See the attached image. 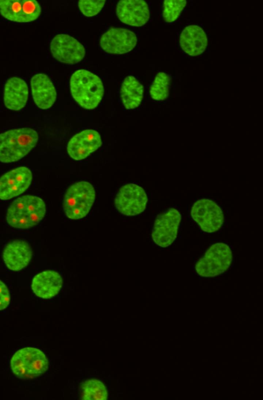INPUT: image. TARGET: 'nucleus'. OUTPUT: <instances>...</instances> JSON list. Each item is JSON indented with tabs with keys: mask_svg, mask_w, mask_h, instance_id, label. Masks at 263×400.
<instances>
[{
	"mask_svg": "<svg viewBox=\"0 0 263 400\" xmlns=\"http://www.w3.org/2000/svg\"><path fill=\"white\" fill-rule=\"evenodd\" d=\"M171 79L164 72H159L156 75L149 90L151 98L158 101L166 99L170 94Z\"/></svg>",
	"mask_w": 263,
	"mask_h": 400,
	"instance_id": "5701e85b",
	"label": "nucleus"
},
{
	"mask_svg": "<svg viewBox=\"0 0 263 400\" xmlns=\"http://www.w3.org/2000/svg\"><path fill=\"white\" fill-rule=\"evenodd\" d=\"M33 178L31 170L26 166L12 169L0 177V200H7L24 193Z\"/></svg>",
	"mask_w": 263,
	"mask_h": 400,
	"instance_id": "9b49d317",
	"label": "nucleus"
},
{
	"mask_svg": "<svg viewBox=\"0 0 263 400\" xmlns=\"http://www.w3.org/2000/svg\"><path fill=\"white\" fill-rule=\"evenodd\" d=\"M185 0H166L163 2L162 16L167 23L175 21L186 5Z\"/></svg>",
	"mask_w": 263,
	"mask_h": 400,
	"instance_id": "b1692460",
	"label": "nucleus"
},
{
	"mask_svg": "<svg viewBox=\"0 0 263 400\" xmlns=\"http://www.w3.org/2000/svg\"><path fill=\"white\" fill-rule=\"evenodd\" d=\"M48 365L44 352L32 347L17 350L10 360L11 371L22 379H32L42 375L47 370Z\"/></svg>",
	"mask_w": 263,
	"mask_h": 400,
	"instance_id": "39448f33",
	"label": "nucleus"
},
{
	"mask_svg": "<svg viewBox=\"0 0 263 400\" xmlns=\"http://www.w3.org/2000/svg\"><path fill=\"white\" fill-rule=\"evenodd\" d=\"M148 198L144 189L134 183H127L119 189L115 205L122 214L133 216L142 213L146 208Z\"/></svg>",
	"mask_w": 263,
	"mask_h": 400,
	"instance_id": "0eeeda50",
	"label": "nucleus"
},
{
	"mask_svg": "<svg viewBox=\"0 0 263 400\" xmlns=\"http://www.w3.org/2000/svg\"><path fill=\"white\" fill-rule=\"evenodd\" d=\"M181 220V214L175 208H170L158 215L152 232L154 242L161 247L172 244L177 236Z\"/></svg>",
	"mask_w": 263,
	"mask_h": 400,
	"instance_id": "1a4fd4ad",
	"label": "nucleus"
},
{
	"mask_svg": "<svg viewBox=\"0 0 263 400\" xmlns=\"http://www.w3.org/2000/svg\"><path fill=\"white\" fill-rule=\"evenodd\" d=\"M102 144L99 132L87 129L74 135L69 141L67 151L73 160H82L97 150Z\"/></svg>",
	"mask_w": 263,
	"mask_h": 400,
	"instance_id": "4468645a",
	"label": "nucleus"
},
{
	"mask_svg": "<svg viewBox=\"0 0 263 400\" xmlns=\"http://www.w3.org/2000/svg\"><path fill=\"white\" fill-rule=\"evenodd\" d=\"M30 85L34 102L39 108L47 109L54 104L57 91L47 75L42 73L34 74L31 79Z\"/></svg>",
	"mask_w": 263,
	"mask_h": 400,
	"instance_id": "f3484780",
	"label": "nucleus"
},
{
	"mask_svg": "<svg viewBox=\"0 0 263 400\" xmlns=\"http://www.w3.org/2000/svg\"><path fill=\"white\" fill-rule=\"evenodd\" d=\"M71 94L82 108L91 110L101 102L104 87L100 78L92 72L83 69L74 71L70 79Z\"/></svg>",
	"mask_w": 263,
	"mask_h": 400,
	"instance_id": "7ed1b4c3",
	"label": "nucleus"
},
{
	"mask_svg": "<svg viewBox=\"0 0 263 400\" xmlns=\"http://www.w3.org/2000/svg\"><path fill=\"white\" fill-rule=\"evenodd\" d=\"M233 259L229 246L223 243L212 244L195 264V271L200 276L212 277L218 276L230 266Z\"/></svg>",
	"mask_w": 263,
	"mask_h": 400,
	"instance_id": "423d86ee",
	"label": "nucleus"
},
{
	"mask_svg": "<svg viewBox=\"0 0 263 400\" xmlns=\"http://www.w3.org/2000/svg\"><path fill=\"white\" fill-rule=\"evenodd\" d=\"M39 135L29 127L14 128L0 134V162L17 161L35 146Z\"/></svg>",
	"mask_w": 263,
	"mask_h": 400,
	"instance_id": "f03ea898",
	"label": "nucleus"
},
{
	"mask_svg": "<svg viewBox=\"0 0 263 400\" xmlns=\"http://www.w3.org/2000/svg\"><path fill=\"white\" fill-rule=\"evenodd\" d=\"M10 294L5 283L0 280V311L5 309L9 304Z\"/></svg>",
	"mask_w": 263,
	"mask_h": 400,
	"instance_id": "a878e982",
	"label": "nucleus"
},
{
	"mask_svg": "<svg viewBox=\"0 0 263 400\" xmlns=\"http://www.w3.org/2000/svg\"><path fill=\"white\" fill-rule=\"evenodd\" d=\"M46 212L45 203L40 197L26 195L14 200L8 207L6 221L10 226L28 229L38 224Z\"/></svg>",
	"mask_w": 263,
	"mask_h": 400,
	"instance_id": "f257e3e1",
	"label": "nucleus"
},
{
	"mask_svg": "<svg viewBox=\"0 0 263 400\" xmlns=\"http://www.w3.org/2000/svg\"><path fill=\"white\" fill-rule=\"evenodd\" d=\"M28 98V88L23 79L13 77L8 79L4 89V103L11 110L18 111L26 105Z\"/></svg>",
	"mask_w": 263,
	"mask_h": 400,
	"instance_id": "6ab92c4d",
	"label": "nucleus"
},
{
	"mask_svg": "<svg viewBox=\"0 0 263 400\" xmlns=\"http://www.w3.org/2000/svg\"><path fill=\"white\" fill-rule=\"evenodd\" d=\"M96 198L93 185L85 181L76 182L67 189L63 199V210L69 219L85 217L89 212Z\"/></svg>",
	"mask_w": 263,
	"mask_h": 400,
	"instance_id": "20e7f679",
	"label": "nucleus"
},
{
	"mask_svg": "<svg viewBox=\"0 0 263 400\" xmlns=\"http://www.w3.org/2000/svg\"><path fill=\"white\" fill-rule=\"evenodd\" d=\"M81 398L85 400H106L108 392L104 384L97 379H90L81 386Z\"/></svg>",
	"mask_w": 263,
	"mask_h": 400,
	"instance_id": "4be33fe9",
	"label": "nucleus"
},
{
	"mask_svg": "<svg viewBox=\"0 0 263 400\" xmlns=\"http://www.w3.org/2000/svg\"><path fill=\"white\" fill-rule=\"evenodd\" d=\"M100 46L105 52L122 54L132 51L136 46L137 37L132 31L122 28H111L101 37Z\"/></svg>",
	"mask_w": 263,
	"mask_h": 400,
	"instance_id": "ddd939ff",
	"label": "nucleus"
},
{
	"mask_svg": "<svg viewBox=\"0 0 263 400\" xmlns=\"http://www.w3.org/2000/svg\"><path fill=\"white\" fill-rule=\"evenodd\" d=\"M143 94L144 87L135 77L128 75L124 79L120 89V97L126 109L138 107L143 100Z\"/></svg>",
	"mask_w": 263,
	"mask_h": 400,
	"instance_id": "412c9836",
	"label": "nucleus"
},
{
	"mask_svg": "<svg viewBox=\"0 0 263 400\" xmlns=\"http://www.w3.org/2000/svg\"><path fill=\"white\" fill-rule=\"evenodd\" d=\"M116 14L121 22L135 27L143 26L150 17L148 4L143 0L119 1Z\"/></svg>",
	"mask_w": 263,
	"mask_h": 400,
	"instance_id": "2eb2a0df",
	"label": "nucleus"
},
{
	"mask_svg": "<svg viewBox=\"0 0 263 400\" xmlns=\"http://www.w3.org/2000/svg\"><path fill=\"white\" fill-rule=\"evenodd\" d=\"M63 285L61 275L53 270H45L36 274L32 279L31 289L35 295L43 299L57 295Z\"/></svg>",
	"mask_w": 263,
	"mask_h": 400,
	"instance_id": "a211bd4d",
	"label": "nucleus"
},
{
	"mask_svg": "<svg viewBox=\"0 0 263 400\" xmlns=\"http://www.w3.org/2000/svg\"><path fill=\"white\" fill-rule=\"evenodd\" d=\"M33 252L30 244L23 240H14L4 247L2 257L6 267L13 272L20 271L30 262Z\"/></svg>",
	"mask_w": 263,
	"mask_h": 400,
	"instance_id": "dca6fc26",
	"label": "nucleus"
},
{
	"mask_svg": "<svg viewBox=\"0 0 263 400\" xmlns=\"http://www.w3.org/2000/svg\"><path fill=\"white\" fill-rule=\"evenodd\" d=\"M191 215L201 229L208 233L218 231L224 222L221 208L215 202L209 199L196 201L192 206Z\"/></svg>",
	"mask_w": 263,
	"mask_h": 400,
	"instance_id": "6e6552de",
	"label": "nucleus"
},
{
	"mask_svg": "<svg viewBox=\"0 0 263 400\" xmlns=\"http://www.w3.org/2000/svg\"><path fill=\"white\" fill-rule=\"evenodd\" d=\"M50 49L55 59L69 65L81 62L86 52L84 47L80 42L67 34L55 35L51 41Z\"/></svg>",
	"mask_w": 263,
	"mask_h": 400,
	"instance_id": "9d476101",
	"label": "nucleus"
},
{
	"mask_svg": "<svg viewBox=\"0 0 263 400\" xmlns=\"http://www.w3.org/2000/svg\"><path fill=\"white\" fill-rule=\"evenodd\" d=\"M179 44L182 50L191 56H197L206 49L208 41L206 34L200 26L189 25L182 30Z\"/></svg>",
	"mask_w": 263,
	"mask_h": 400,
	"instance_id": "aec40b11",
	"label": "nucleus"
},
{
	"mask_svg": "<svg viewBox=\"0 0 263 400\" xmlns=\"http://www.w3.org/2000/svg\"><path fill=\"white\" fill-rule=\"evenodd\" d=\"M41 12L40 4L35 0H0V14L9 21L32 22L39 18Z\"/></svg>",
	"mask_w": 263,
	"mask_h": 400,
	"instance_id": "f8f14e48",
	"label": "nucleus"
},
{
	"mask_svg": "<svg viewBox=\"0 0 263 400\" xmlns=\"http://www.w3.org/2000/svg\"><path fill=\"white\" fill-rule=\"evenodd\" d=\"M105 2V0H80L78 1V7L83 15L91 17L101 11Z\"/></svg>",
	"mask_w": 263,
	"mask_h": 400,
	"instance_id": "393cba45",
	"label": "nucleus"
}]
</instances>
